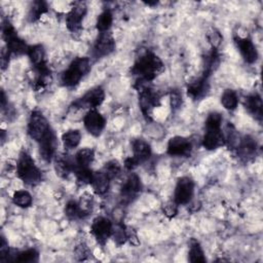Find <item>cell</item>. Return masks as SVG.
I'll return each instance as SVG.
<instances>
[{"label":"cell","mask_w":263,"mask_h":263,"mask_svg":"<svg viewBox=\"0 0 263 263\" xmlns=\"http://www.w3.org/2000/svg\"><path fill=\"white\" fill-rule=\"evenodd\" d=\"M164 70L165 65L163 61L152 52L145 51L137 58L131 72L137 76V82L150 83L163 73Z\"/></svg>","instance_id":"obj_1"},{"label":"cell","mask_w":263,"mask_h":263,"mask_svg":"<svg viewBox=\"0 0 263 263\" xmlns=\"http://www.w3.org/2000/svg\"><path fill=\"white\" fill-rule=\"evenodd\" d=\"M222 116L218 112H212L206 119V133L203 138V146L207 150H214L225 144V137L221 131Z\"/></svg>","instance_id":"obj_2"},{"label":"cell","mask_w":263,"mask_h":263,"mask_svg":"<svg viewBox=\"0 0 263 263\" xmlns=\"http://www.w3.org/2000/svg\"><path fill=\"white\" fill-rule=\"evenodd\" d=\"M138 86L136 89L139 92V105L141 111L147 122L152 120V111L155 107L160 105V98L156 91L147 86L148 83L136 82Z\"/></svg>","instance_id":"obj_3"},{"label":"cell","mask_w":263,"mask_h":263,"mask_svg":"<svg viewBox=\"0 0 263 263\" xmlns=\"http://www.w3.org/2000/svg\"><path fill=\"white\" fill-rule=\"evenodd\" d=\"M19 178L27 185H36L42 181V172L35 165L34 160L26 151L20 153L17 165Z\"/></svg>","instance_id":"obj_4"},{"label":"cell","mask_w":263,"mask_h":263,"mask_svg":"<svg viewBox=\"0 0 263 263\" xmlns=\"http://www.w3.org/2000/svg\"><path fill=\"white\" fill-rule=\"evenodd\" d=\"M92 69L91 61L87 57L76 58L62 74L61 80L65 87L71 88L76 86L84 76H86Z\"/></svg>","instance_id":"obj_5"},{"label":"cell","mask_w":263,"mask_h":263,"mask_svg":"<svg viewBox=\"0 0 263 263\" xmlns=\"http://www.w3.org/2000/svg\"><path fill=\"white\" fill-rule=\"evenodd\" d=\"M51 131L52 128L46 116L41 111H32L28 123V134L31 139L39 143Z\"/></svg>","instance_id":"obj_6"},{"label":"cell","mask_w":263,"mask_h":263,"mask_svg":"<svg viewBox=\"0 0 263 263\" xmlns=\"http://www.w3.org/2000/svg\"><path fill=\"white\" fill-rule=\"evenodd\" d=\"M3 35L4 39L7 44V49L12 53L16 55H23L27 54L29 47L27 44L21 39L14 28V26L9 22L6 21L4 23V28H3Z\"/></svg>","instance_id":"obj_7"},{"label":"cell","mask_w":263,"mask_h":263,"mask_svg":"<svg viewBox=\"0 0 263 263\" xmlns=\"http://www.w3.org/2000/svg\"><path fill=\"white\" fill-rule=\"evenodd\" d=\"M194 193V182L189 177L179 178L177 181V185L175 188L174 201L180 205H187Z\"/></svg>","instance_id":"obj_8"},{"label":"cell","mask_w":263,"mask_h":263,"mask_svg":"<svg viewBox=\"0 0 263 263\" xmlns=\"http://www.w3.org/2000/svg\"><path fill=\"white\" fill-rule=\"evenodd\" d=\"M87 14L85 3H75L66 17V25L70 32L79 33L83 30V20Z\"/></svg>","instance_id":"obj_9"},{"label":"cell","mask_w":263,"mask_h":263,"mask_svg":"<svg viewBox=\"0 0 263 263\" xmlns=\"http://www.w3.org/2000/svg\"><path fill=\"white\" fill-rule=\"evenodd\" d=\"M91 231L97 241L104 246L107 239L112 235L113 225L112 222L105 217H97L91 226Z\"/></svg>","instance_id":"obj_10"},{"label":"cell","mask_w":263,"mask_h":263,"mask_svg":"<svg viewBox=\"0 0 263 263\" xmlns=\"http://www.w3.org/2000/svg\"><path fill=\"white\" fill-rule=\"evenodd\" d=\"M105 99V92L101 87H96L90 90L87 94H85L82 98L73 103V105L77 108H90L96 109L100 106Z\"/></svg>","instance_id":"obj_11"},{"label":"cell","mask_w":263,"mask_h":263,"mask_svg":"<svg viewBox=\"0 0 263 263\" xmlns=\"http://www.w3.org/2000/svg\"><path fill=\"white\" fill-rule=\"evenodd\" d=\"M142 190V183L138 175L131 174L120 189V197L124 203L133 201Z\"/></svg>","instance_id":"obj_12"},{"label":"cell","mask_w":263,"mask_h":263,"mask_svg":"<svg viewBox=\"0 0 263 263\" xmlns=\"http://www.w3.org/2000/svg\"><path fill=\"white\" fill-rule=\"evenodd\" d=\"M115 47V41L110 32L100 33L94 45L93 55L97 59L106 57L114 52Z\"/></svg>","instance_id":"obj_13"},{"label":"cell","mask_w":263,"mask_h":263,"mask_svg":"<svg viewBox=\"0 0 263 263\" xmlns=\"http://www.w3.org/2000/svg\"><path fill=\"white\" fill-rule=\"evenodd\" d=\"M84 124L92 136L99 137L105 128L106 120L96 109H90L84 117Z\"/></svg>","instance_id":"obj_14"},{"label":"cell","mask_w":263,"mask_h":263,"mask_svg":"<svg viewBox=\"0 0 263 263\" xmlns=\"http://www.w3.org/2000/svg\"><path fill=\"white\" fill-rule=\"evenodd\" d=\"M191 150H192V145L187 138L176 136L169 140L167 152L171 156L187 157L190 155Z\"/></svg>","instance_id":"obj_15"},{"label":"cell","mask_w":263,"mask_h":263,"mask_svg":"<svg viewBox=\"0 0 263 263\" xmlns=\"http://www.w3.org/2000/svg\"><path fill=\"white\" fill-rule=\"evenodd\" d=\"M234 44L238 49L241 57L248 64H253L258 59V52L252 43V41L248 37H240L235 35L234 36Z\"/></svg>","instance_id":"obj_16"},{"label":"cell","mask_w":263,"mask_h":263,"mask_svg":"<svg viewBox=\"0 0 263 263\" xmlns=\"http://www.w3.org/2000/svg\"><path fill=\"white\" fill-rule=\"evenodd\" d=\"M209 89V76L203 74L198 78L190 82L187 85L186 91L188 97H190L192 100H198L206 96Z\"/></svg>","instance_id":"obj_17"},{"label":"cell","mask_w":263,"mask_h":263,"mask_svg":"<svg viewBox=\"0 0 263 263\" xmlns=\"http://www.w3.org/2000/svg\"><path fill=\"white\" fill-rule=\"evenodd\" d=\"M39 154L44 160L50 163L53 158H55L56 153V136L54 131L52 130L39 143Z\"/></svg>","instance_id":"obj_18"},{"label":"cell","mask_w":263,"mask_h":263,"mask_svg":"<svg viewBox=\"0 0 263 263\" xmlns=\"http://www.w3.org/2000/svg\"><path fill=\"white\" fill-rule=\"evenodd\" d=\"M244 106L248 110V112L255 117V119H257L258 122L262 120L263 104H262L261 97L258 94H254L246 97L244 100Z\"/></svg>","instance_id":"obj_19"},{"label":"cell","mask_w":263,"mask_h":263,"mask_svg":"<svg viewBox=\"0 0 263 263\" xmlns=\"http://www.w3.org/2000/svg\"><path fill=\"white\" fill-rule=\"evenodd\" d=\"M54 168L56 171V174L60 178H67L74 170V164L71 161V159L64 154H59L55 156L54 159Z\"/></svg>","instance_id":"obj_20"},{"label":"cell","mask_w":263,"mask_h":263,"mask_svg":"<svg viewBox=\"0 0 263 263\" xmlns=\"http://www.w3.org/2000/svg\"><path fill=\"white\" fill-rule=\"evenodd\" d=\"M133 149V157L137 159L139 164H142L148 160L151 156V147L143 139H135L132 143Z\"/></svg>","instance_id":"obj_21"},{"label":"cell","mask_w":263,"mask_h":263,"mask_svg":"<svg viewBox=\"0 0 263 263\" xmlns=\"http://www.w3.org/2000/svg\"><path fill=\"white\" fill-rule=\"evenodd\" d=\"M257 150V142L250 136L240 138V141L236 147L238 155L242 158H249L254 156Z\"/></svg>","instance_id":"obj_22"},{"label":"cell","mask_w":263,"mask_h":263,"mask_svg":"<svg viewBox=\"0 0 263 263\" xmlns=\"http://www.w3.org/2000/svg\"><path fill=\"white\" fill-rule=\"evenodd\" d=\"M92 186L94 188V191L99 194L103 195L107 193L110 186V179L107 177V175L101 170L94 173L93 180H92Z\"/></svg>","instance_id":"obj_23"},{"label":"cell","mask_w":263,"mask_h":263,"mask_svg":"<svg viewBox=\"0 0 263 263\" xmlns=\"http://www.w3.org/2000/svg\"><path fill=\"white\" fill-rule=\"evenodd\" d=\"M220 63V56L218 54V50L211 49L209 53L204 57V72L203 74L207 76H211L212 73L218 68Z\"/></svg>","instance_id":"obj_24"},{"label":"cell","mask_w":263,"mask_h":263,"mask_svg":"<svg viewBox=\"0 0 263 263\" xmlns=\"http://www.w3.org/2000/svg\"><path fill=\"white\" fill-rule=\"evenodd\" d=\"M95 159V151L91 148L80 149L75 155V164L77 168H90Z\"/></svg>","instance_id":"obj_25"},{"label":"cell","mask_w":263,"mask_h":263,"mask_svg":"<svg viewBox=\"0 0 263 263\" xmlns=\"http://www.w3.org/2000/svg\"><path fill=\"white\" fill-rule=\"evenodd\" d=\"M188 260L192 263H205L207 261L199 242L194 238H192L189 242Z\"/></svg>","instance_id":"obj_26"},{"label":"cell","mask_w":263,"mask_h":263,"mask_svg":"<svg viewBox=\"0 0 263 263\" xmlns=\"http://www.w3.org/2000/svg\"><path fill=\"white\" fill-rule=\"evenodd\" d=\"M82 140V134L78 130H69L62 135V142L66 149L76 148Z\"/></svg>","instance_id":"obj_27"},{"label":"cell","mask_w":263,"mask_h":263,"mask_svg":"<svg viewBox=\"0 0 263 263\" xmlns=\"http://www.w3.org/2000/svg\"><path fill=\"white\" fill-rule=\"evenodd\" d=\"M78 204V214L79 218H85L89 216L94 209V197L90 193H85L80 196Z\"/></svg>","instance_id":"obj_28"},{"label":"cell","mask_w":263,"mask_h":263,"mask_svg":"<svg viewBox=\"0 0 263 263\" xmlns=\"http://www.w3.org/2000/svg\"><path fill=\"white\" fill-rule=\"evenodd\" d=\"M27 55L30 58V61L34 65V67L41 66L46 63V59H45L46 52H45L44 47L41 45H35L32 47H29Z\"/></svg>","instance_id":"obj_29"},{"label":"cell","mask_w":263,"mask_h":263,"mask_svg":"<svg viewBox=\"0 0 263 263\" xmlns=\"http://www.w3.org/2000/svg\"><path fill=\"white\" fill-rule=\"evenodd\" d=\"M221 103L223 107L229 111L234 110L237 107L238 104V98L234 91L232 90H226L221 96Z\"/></svg>","instance_id":"obj_30"},{"label":"cell","mask_w":263,"mask_h":263,"mask_svg":"<svg viewBox=\"0 0 263 263\" xmlns=\"http://www.w3.org/2000/svg\"><path fill=\"white\" fill-rule=\"evenodd\" d=\"M48 5L45 2H35L33 6L31 7L29 11V20L30 22H36L37 20L41 19L43 15L48 13Z\"/></svg>","instance_id":"obj_31"},{"label":"cell","mask_w":263,"mask_h":263,"mask_svg":"<svg viewBox=\"0 0 263 263\" xmlns=\"http://www.w3.org/2000/svg\"><path fill=\"white\" fill-rule=\"evenodd\" d=\"M13 201L20 208H29L32 205V196L26 190H18L13 195Z\"/></svg>","instance_id":"obj_32"},{"label":"cell","mask_w":263,"mask_h":263,"mask_svg":"<svg viewBox=\"0 0 263 263\" xmlns=\"http://www.w3.org/2000/svg\"><path fill=\"white\" fill-rule=\"evenodd\" d=\"M112 14L110 11H104L97 20V29L100 33H104V32H108V30L110 29L111 25H112Z\"/></svg>","instance_id":"obj_33"},{"label":"cell","mask_w":263,"mask_h":263,"mask_svg":"<svg viewBox=\"0 0 263 263\" xmlns=\"http://www.w3.org/2000/svg\"><path fill=\"white\" fill-rule=\"evenodd\" d=\"M39 260V253L35 249H28L19 253L14 261L22 263H35Z\"/></svg>","instance_id":"obj_34"},{"label":"cell","mask_w":263,"mask_h":263,"mask_svg":"<svg viewBox=\"0 0 263 263\" xmlns=\"http://www.w3.org/2000/svg\"><path fill=\"white\" fill-rule=\"evenodd\" d=\"M102 171L107 175V177L112 180L113 178H115L122 171V166L118 163V160L116 159H112L108 163L105 164L104 168L102 169Z\"/></svg>","instance_id":"obj_35"},{"label":"cell","mask_w":263,"mask_h":263,"mask_svg":"<svg viewBox=\"0 0 263 263\" xmlns=\"http://www.w3.org/2000/svg\"><path fill=\"white\" fill-rule=\"evenodd\" d=\"M74 171H75L76 179L80 184L86 185V184L92 183L94 172H92L90 168H76Z\"/></svg>","instance_id":"obj_36"},{"label":"cell","mask_w":263,"mask_h":263,"mask_svg":"<svg viewBox=\"0 0 263 263\" xmlns=\"http://www.w3.org/2000/svg\"><path fill=\"white\" fill-rule=\"evenodd\" d=\"M207 39L209 42V44L211 45L212 49L214 50H218V48L221 46L222 41H223V36L221 35V33L216 29V28H211L208 32H207Z\"/></svg>","instance_id":"obj_37"},{"label":"cell","mask_w":263,"mask_h":263,"mask_svg":"<svg viewBox=\"0 0 263 263\" xmlns=\"http://www.w3.org/2000/svg\"><path fill=\"white\" fill-rule=\"evenodd\" d=\"M65 215L69 219L79 218L78 214V204L75 200H69L65 207Z\"/></svg>","instance_id":"obj_38"},{"label":"cell","mask_w":263,"mask_h":263,"mask_svg":"<svg viewBox=\"0 0 263 263\" xmlns=\"http://www.w3.org/2000/svg\"><path fill=\"white\" fill-rule=\"evenodd\" d=\"M170 103L173 110H177L182 105V95L178 90H172L170 94Z\"/></svg>","instance_id":"obj_39"},{"label":"cell","mask_w":263,"mask_h":263,"mask_svg":"<svg viewBox=\"0 0 263 263\" xmlns=\"http://www.w3.org/2000/svg\"><path fill=\"white\" fill-rule=\"evenodd\" d=\"M10 255V248L9 244L4 235H2L0 238V260L2 261H8Z\"/></svg>","instance_id":"obj_40"},{"label":"cell","mask_w":263,"mask_h":263,"mask_svg":"<svg viewBox=\"0 0 263 263\" xmlns=\"http://www.w3.org/2000/svg\"><path fill=\"white\" fill-rule=\"evenodd\" d=\"M112 235L114 237L115 242L120 246L127 241V234H126V226H120L116 230H113Z\"/></svg>","instance_id":"obj_41"},{"label":"cell","mask_w":263,"mask_h":263,"mask_svg":"<svg viewBox=\"0 0 263 263\" xmlns=\"http://www.w3.org/2000/svg\"><path fill=\"white\" fill-rule=\"evenodd\" d=\"M75 253L78 257V260H86L91 255V251L85 242H82L76 247Z\"/></svg>","instance_id":"obj_42"},{"label":"cell","mask_w":263,"mask_h":263,"mask_svg":"<svg viewBox=\"0 0 263 263\" xmlns=\"http://www.w3.org/2000/svg\"><path fill=\"white\" fill-rule=\"evenodd\" d=\"M164 212H165L166 216H168L169 218H173L178 213V205L174 200L170 201V203L165 205Z\"/></svg>","instance_id":"obj_43"},{"label":"cell","mask_w":263,"mask_h":263,"mask_svg":"<svg viewBox=\"0 0 263 263\" xmlns=\"http://www.w3.org/2000/svg\"><path fill=\"white\" fill-rule=\"evenodd\" d=\"M126 234H127V240H129L134 246H139L140 240L138 238V235L136 231L132 227H126Z\"/></svg>","instance_id":"obj_44"},{"label":"cell","mask_w":263,"mask_h":263,"mask_svg":"<svg viewBox=\"0 0 263 263\" xmlns=\"http://www.w3.org/2000/svg\"><path fill=\"white\" fill-rule=\"evenodd\" d=\"M11 52L5 48L2 52V58H0V63H2V69L5 71L10 64V57H11Z\"/></svg>","instance_id":"obj_45"},{"label":"cell","mask_w":263,"mask_h":263,"mask_svg":"<svg viewBox=\"0 0 263 263\" xmlns=\"http://www.w3.org/2000/svg\"><path fill=\"white\" fill-rule=\"evenodd\" d=\"M140 164L137 161V159L135 158V157H133V156H131V157H128L126 160H125V168L127 169V170H129V171H133V170H135L138 166H139Z\"/></svg>","instance_id":"obj_46"},{"label":"cell","mask_w":263,"mask_h":263,"mask_svg":"<svg viewBox=\"0 0 263 263\" xmlns=\"http://www.w3.org/2000/svg\"><path fill=\"white\" fill-rule=\"evenodd\" d=\"M6 105H7V97H6L5 92L2 91V108L5 109V108H6Z\"/></svg>","instance_id":"obj_47"},{"label":"cell","mask_w":263,"mask_h":263,"mask_svg":"<svg viewBox=\"0 0 263 263\" xmlns=\"http://www.w3.org/2000/svg\"><path fill=\"white\" fill-rule=\"evenodd\" d=\"M147 6H156L157 5V2H154V3H150V2H148V3H145Z\"/></svg>","instance_id":"obj_48"}]
</instances>
